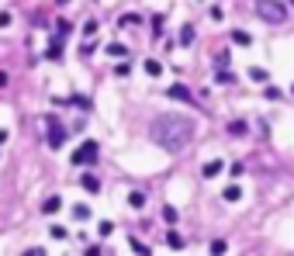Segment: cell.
I'll return each instance as SVG.
<instances>
[{
  "mask_svg": "<svg viewBox=\"0 0 294 256\" xmlns=\"http://www.w3.org/2000/svg\"><path fill=\"white\" fill-rule=\"evenodd\" d=\"M7 24H11V14H7V11H0V28H7Z\"/></svg>",
  "mask_w": 294,
  "mask_h": 256,
  "instance_id": "1f68e13d",
  "label": "cell"
},
{
  "mask_svg": "<svg viewBox=\"0 0 294 256\" xmlns=\"http://www.w3.org/2000/svg\"><path fill=\"white\" fill-rule=\"evenodd\" d=\"M222 170H225V159H211V163H204V166H201V177H204V180H211V177H218Z\"/></svg>",
  "mask_w": 294,
  "mask_h": 256,
  "instance_id": "5b68a950",
  "label": "cell"
},
{
  "mask_svg": "<svg viewBox=\"0 0 294 256\" xmlns=\"http://www.w3.org/2000/svg\"><path fill=\"white\" fill-rule=\"evenodd\" d=\"M97 232H100V236L107 239V236H111V232H115V222H100V225H97Z\"/></svg>",
  "mask_w": 294,
  "mask_h": 256,
  "instance_id": "d4e9b609",
  "label": "cell"
},
{
  "mask_svg": "<svg viewBox=\"0 0 294 256\" xmlns=\"http://www.w3.org/2000/svg\"><path fill=\"white\" fill-rule=\"evenodd\" d=\"M94 35H97V21H87L83 24V39H94Z\"/></svg>",
  "mask_w": 294,
  "mask_h": 256,
  "instance_id": "484cf974",
  "label": "cell"
},
{
  "mask_svg": "<svg viewBox=\"0 0 294 256\" xmlns=\"http://www.w3.org/2000/svg\"><path fill=\"white\" fill-rule=\"evenodd\" d=\"M62 142H66V128L59 121H49V149H59Z\"/></svg>",
  "mask_w": 294,
  "mask_h": 256,
  "instance_id": "277c9868",
  "label": "cell"
},
{
  "mask_svg": "<svg viewBox=\"0 0 294 256\" xmlns=\"http://www.w3.org/2000/svg\"><path fill=\"white\" fill-rule=\"evenodd\" d=\"M0 142H7V132H4V128H0Z\"/></svg>",
  "mask_w": 294,
  "mask_h": 256,
  "instance_id": "836d02e7",
  "label": "cell"
},
{
  "mask_svg": "<svg viewBox=\"0 0 294 256\" xmlns=\"http://www.w3.org/2000/svg\"><path fill=\"white\" fill-rule=\"evenodd\" d=\"M194 42V24H183L180 28V45H191Z\"/></svg>",
  "mask_w": 294,
  "mask_h": 256,
  "instance_id": "e0dca14e",
  "label": "cell"
},
{
  "mask_svg": "<svg viewBox=\"0 0 294 256\" xmlns=\"http://www.w3.org/2000/svg\"><path fill=\"white\" fill-rule=\"evenodd\" d=\"M176 218H180V211H176L173 204H166V208H163V222H166V225H176Z\"/></svg>",
  "mask_w": 294,
  "mask_h": 256,
  "instance_id": "2e32d148",
  "label": "cell"
},
{
  "mask_svg": "<svg viewBox=\"0 0 294 256\" xmlns=\"http://www.w3.org/2000/svg\"><path fill=\"white\" fill-rule=\"evenodd\" d=\"M215 83H235V73H232L229 66H222V69L215 73Z\"/></svg>",
  "mask_w": 294,
  "mask_h": 256,
  "instance_id": "7c38bea8",
  "label": "cell"
},
{
  "mask_svg": "<svg viewBox=\"0 0 294 256\" xmlns=\"http://www.w3.org/2000/svg\"><path fill=\"white\" fill-rule=\"evenodd\" d=\"M267 100H280V87H267Z\"/></svg>",
  "mask_w": 294,
  "mask_h": 256,
  "instance_id": "f1b7e54d",
  "label": "cell"
},
{
  "mask_svg": "<svg viewBox=\"0 0 294 256\" xmlns=\"http://www.w3.org/2000/svg\"><path fill=\"white\" fill-rule=\"evenodd\" d=\"M132 253H149V246L138 242V239H132Z\"/></svg>",
  "mask_w": 294,
  "mask_h": 256,
  "instance_id": "83f0119b",
  "label": "cell"
},
{
  "mask_svg": "<svg viewBox=\"0 0 294 256\" xmlns=\"http://www.w3.org/2000/svg\"><path fill=\"white\" fill-rule=\"evenodd\" d=\"M222 194H225V201H232V204H235V201H242V187H239V184H229Z\"/></svg>",
  "mask_w": 294,
  "mask_h": 256,
  "instance_id": "4fadbf2b",
  "label": "cell"
},
{
  "mask_svg": "<svg viewBox=\"0 0 294 256\" xmlns=\"http://www.w3.org/2000/svg\"><path fill=\"white\" fill-rule=\"evenodd\" d=\"M229 59H232V56H229V49H225V52H218V59H215V62H218V66H229Z\"/></svg>",
  "mask_w": 294,
  "mask_h": 256,
  "instance_id": "f546056e",
  "label": "cell"
},
{
  "mask_svg": "<svg viewBox=\"0 0 294 256\" xmlns=\"http://www.w3.org/2000/svg\"><path fill=\"white\" fill-rule=\"evenodd\" d=\"M145 73H149V77H159V73H163V66H159L156 59H145Z\"/></svg>",
  "mask_w": 294,
  "mask_h": 256,
  "instance_id": "7402d4cb",
  "label": "cell"
},
{
  "mask_svg": "<svg viewBox=\"0 0 294 256\" xmlns=\"http://www.w3.org/2000/svg\"><path fill=\"white\" fill-rule=\"evenodd\" d=\"M166 246H170V249H183V239H180L176 232H166Z\"/></svg>",
  "mask_w": 294,
  "mask_h": 256,
  "instance_id": "603a6c76",
  "label": "cell"
},
{
  "mask_svg": "<svg viewBox=\"0 0 294 256\" xmlns=\"http://www.w3.org/2000/svg\"><path fill=\"white\" fill-rule=\"evenodd\" d=\"M80 187H83L87 194H97V191H100V180H97L94 173H83V180H80Z\"/></svg>",
  "mask_w": 294,
  "mask_h": 256,
  "instance_id": "8992f818",
  "label": "cell"
},
{
  "mask_svg": "<svg viewBox=\"0 0 294 256\" xmlns=\"http://www.w3.org/2000/svg\"><path fill=\"white\" fill-rule=\"evenodd\" d=\"M153 31H156V35H163V18H159V14L153 18Z\"/></svg>",
  "mask_w": 294,
  "mask_h": 256,
  "instance_id": "4dcf8cb0",
  "label": "cell"
},
{
  "mask_svg": "<svg viewBox=\"0 0 294 256\" xmlns=\"http://www.w3.org/2000/svg\"><path fill=\"white\" fill-rule=\"evenodd\" d=\"M11 83V77H7V73H0V87H7Z\"/></svg>",
  "mask_w": 294,
  "mask_h": 256,
  "instance_id": "d6a6232c",
  "label": "cell"
},
{
  "mask_svg": "<svg viewBox=\"0 0 294 256\" xmlns=\"http://www.w3.org/2000/svg\"><path fill=\"white\" fill-rule=\"evenodd\" d=\"M49 236H52V239H66V236H69V232H66V229H62V225H49Z\"/></svg>",
  "mask_w": 294,
  "mask_h": 256,
  "instance_id": "cb8c5ba5",
  "label": "cell"
},
{
  "mask_svg": "<svg viewBox=\"0 0 294 256\" xmlns=\"http://www.w3.org/2000/svg\"><path fill=\"white\" fill-rule=\"evenodd\" d=\"M107 56H111V59H125V56H128V49H125L121 42H111V45H107Z\"/></svg>",
  "mask_w": 294,
  "mask_h": 256,
  "instance_id": "9a60e30c",
  "label": "cell"
},
{
  "mask_svg": "<svg viewBox=\"0 0 294 256\" xmlns=\"http://www.w3.org/2000/svg\"><path fill=\"white\" fill-rule=\"evenodd\" d=\"M69 104H73V107H80V111H87V115L94 111V100H90V97H80V94H77V97H69Z\"/></svg>",
  "mask_w": 294,
  "mask_h": 256,
  "instance_id": "9c48e42d",
  "label": "cell"
},
{
  "mask_svg": "<svg viewBox=\"0 0 294 256\" xmlns=\"http://www.w3.org/2000/svg\"><path fill=\"white\" fill-rule=\"evenodd\" d=\"M45 59H52V62H56V59H62V39H59V35L52 39V45L45 49Z\"/></svg>",
  "mask_w": 294,
  "mask_h": 256,
  "instance_id": "ba28073f",
  "label": "cell"
},
{
  "mask_svg": "<svg viewBox=\"0 0 294 256\" xmlns=\"http://www.w3.org/2000/svg\"><path fill=\"white\" fill-rule=\"evenodd\" d=\"M246 132H249V125H246V121H232V125H229V135H235V138H239V135H246Z\"/></svg>",
  "mask_w": 294,
  "mask_h": 256,
  "instance_id": "ffe728a7",
  "label": "cell"
},
{
  "mask_svg": "<svg viewBox=\"0 0 294 256\" xmlns=\"http://www.w3.org/2000/svg\"><path fill=\"white\" fill-rule=\"evenodd\" d=\"M194 132H197L194 118L173 115V111H170V115H159V118L149 125L153 142L159 145V149H166V153H183V149L194 142Z\"/></svg>",
  "mask_w": 294,
  "mask_h": 256,
  "instance_id": "6da1fadb",
  "label": "cell"
},
{
  "mask_svg": "<svg viewBox=\"0 0 294 256\" xmlns=\"http://www.w3.org/2000/svg\"><path fill=\"white\" fill-rule=\"evenodd\" d=\"M59 208H62V197H59V194H52V197H45V204H42V211H45V215H56Z\"/></svg>",
  "mask_w": 294,
  "mask_h": 256,
  "instance_id": "30bf717a",
  "label": "cell"
},
{
  "mask_svg": "<svg viewBox=\"0 0 294 256\" xmlns=\"http://www.w3.org/2000/svg\"><path fill=\"white\" fill-rule=\"evenodd\" d=\"M208 249H211L215 256H218V253H229V242H225V239H211V246H208Z\"/></svg>",
  "mask_w": 294,
  "mask_h": 256,
  "instance_id": "44dd1931",
  "label": "cell"
},
{
  "mask_svg": "<svg viewBox=\"0 0 294 256\" xmlns=\"http://www.w3.org/2000/svg\"><path fill=\"white\" fill-rule=\"evenodd\" d=\"M256 14H260V21H267V24H284L287 21V7L280 4V0H256Z\"/></svg>",
  "mask_w": 294,
  "mask_h": 256,
  "instance_id": "7a4b0ae2",
  "label": "cell"
},
{
  "mask_svg": "<svg viewBox=\"0 0 294 256\" xmlns=\"http://www.w3.org/2000/svg\"><path fill=\"white\" fill-rule=\"evenodd\" d=\"M166 94H170V97H173V100H194V94H191V90H187V87H180V83H173V87H170V90H166Z\"/></svg>",
  "mask_w": 294,
  "mask_h": 256,
  "instance_id": "52a82bcc",
  "label": "cell"
},
{
  "mask_svg": "<svg viewBox=\"0 0 294 256\" xmlns=\"http://www.w3.org/2000/svg\"><path fill=\"white\" fill-rule=\"evenodd\" d=\"M246 77H249L253 83H267V80H270V73H267V69H260V66H253V69L246 73Z\"/></svg>",
  "mask_w": 294,
  "mask_h": 256,
  "instance_id": "8fae6325",
  "label": "cell"
},
{
  "mask_svg": "<svg viewBox=\"0 0 294 256\" xmlns=\"http://www.w3.org/2000/svg\"><path fill=\"white\" fill-rule=\"evenodd\" d=\"M128 204L132 208H145V194L142 191H128Z\"/></svg>",
  "mask_w": 294,
  "mask_h": 256,
  "instance_id": "ac0fdd59",
  "label": "cell"
},
{
  "mask_svg": "<svg viewBox=\"0 0 294 256\" xmlns=\"http://www.w3.org/2000/svg\"><path fill=\"white\" fill-rule=\"evenodd\" d=\"M291 90H294V87H291Z\"/></svg>",
  "mask_w": 294,
  "mask_h": 256,
  "instance_id": "e575fe53",
  "label": "cell"
},
{
  "mask_svg": "<svg viewBox=\"0 0 294 256\" xmlns=\"http://www.w3.org/2000/svg\"><path fill=\"white\" fill-rule=\"evenodd\" d=\"M73 163L77 166H94L97 163V142H83L77 153H73Z\"/></svg>",
  "mask_w": 294,
  "mask_h": 256,
  "instance_id": "3957f363",
  "label": "cell"
},
{
  "mask_svg": "<svg viewBox=\"0 0 294 256\" xmlns=\"http://www.w3.org/2000/svg\"><path fill=\"white\" fill-rule=\"evenodd\" d=\"M69 31H73L69 21H59V24H56V35H59V39H62V35H69Z\"/></svg>",
  "mask_w": 294,
  "mask_h": 256,
  "instance_id": "4316f807",
  "label": "cell"
},
{
  "mask_svg": "<svg viewBox=\"0 0 294 256\" xmlns=\"http://www.w3.org/2000/svg\"><path fill=\"white\" fill-rule=\"evenodd\" d=\"M232 42H235V45H253V35L242 31V28H235V31H232Z\"/></svg>",
  "mask_w": 294,
  "mask_h": 256,
  "instance_id": "5bb4252c",
  "label": "cell"
},
{
  "mask_svg": "<svg viewBox=\"0 0 294 256\" xmlns=\"http://www.w3.org/2000/svg\"><path fill=\"white\" fill-rule=\"evenodd\" d=\"M90 215H94V211H90L87 204H77V208H73V218H77V222H87Z\"/></svg>",
  "mask_w": 294,
  "mask_h": 256,
  "instance_id": "d6986e66",
  "label": "cell"
}]
</instances>
